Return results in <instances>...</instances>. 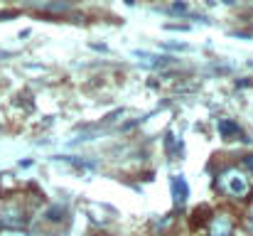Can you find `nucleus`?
<instances>
[{"label":"nucleus","instance_id":"f257e3e1","mask_svg":"<svg viewBox=\"0 0 253 236\" xmlns=\"http://www.w3.org/2000/svg\"><path fill=\"white\" fill-rule=\"evenodd\" d=\"M216 185H219V189L224 192V194H229V197H234V199H249L251 197V177L246 175V172H241V170H236V167H231V170H224L219 177H216Z\"/></svg>","mask_w":253,"mask_h":236},{"label":"nucleus","instance_id":"f03ea898","mask_svg":"<svg viewBox=\"0 0 253 236\" xmlns=\"http://www.w3.org/2000/svg\"><path fill=\"white\" fill-rule=\"evenodd\" d=\"M234 234V219L231 214L219 212L216 217H211L209 222V236H231Z\"/></svg>","mask_w":253,"mask_h":236},{"label":"nucleus","instance_id":"7ed1b4c3","mask_svg":"<svg viewBox=\"0 0 253 236\" xmlns=\"http://www.w3.org/2000/svg\"><path fill=\"white\" fill-rule=\"evenodd\" d=\"M172 189H174V202H177V204H182V202L187 199V194H189L182 177H174V180H172Z\"/></svg>","mask_w":253,"mask_h":236},{"label":"nucleus","instance_id":"20e7f679","mask_svg":"<svg viewBox=\"0 0 253 236\" xmlns=\"http://www.w3.org/2000/svg\"><path fill=\"white\" fill-rule=\"evenodd\" d=\"M221 133L224 136H239L241 138V128L236 123H231V121H221Z\"/></svg>","mask_w":253,"mask_h":236},{"label":"nucleus","instance_id":"39448f33","mask_svg":"<svg viewBox=\"0 0 253 236\" xmlns=\"http://www.w3.org/2000/svg\"><path fill=\"white\" fill-rule=\"evenodd\" d=\"M0 236H30V234L22 232V229H12V227H7V229H0Z\"/></svg>","mask_w":253,"mask_h":236},{"label":"nucleus","instance_id":"423d86ee","mask_svg":"<svg viewBox=\"0 0 253 236\" xmlns=\"http://www.w3.org/2000/svg\"><path fill=\"white\" fill-rule=\"evenodd\" d=\"M246 229H249V232H251V236H253V209L246 214Z\"/></svg>","mask_w":253,"mask_h":236},{"label":"nucleus","instance_id":"0eeeda50","mask_svg":"<svg viewBox=\"0 0 253 236\" xmlns=\"http://www.w3.org/2000/svg\"><path fill=\"white\" fill-rule=\"evenodd\" d=\"M244 165H246L249 170H253V155H246V157H244Z\"/></svg>","mask_w":253,"mask_h":236}]
</instances>
